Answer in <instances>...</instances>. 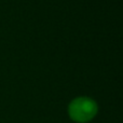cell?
Instances as JSON below:
<instances>
[{
	"instance_id": "6da1fadb",
	"label": "cell",
	"mask_w": 123,
	"mask_h": 123,
	"mask_svg": "<svg viewBox=\"0 0 123 123\" xmlns=\"http://www.w3.org/2000/svg\"><path fill=\"white\" fill-rule=\"evenodd\" d=\"M98 111L95 100L89 97H78L69 104L68 113L72 121L77 123H86L91 121Z\"/></svg>"
}]
</instances>
